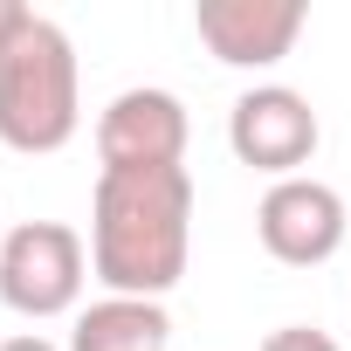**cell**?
I'll return each instance as SVG.
<instances>
[{"instance_id": "obj_1", "label": "cell", "mask_w": 351, "mask_h": 351, "mask_svg": "<svg viewBox=\"0 0 351 351\" xmlns=\"http://www.w3.org/2000/svg\"><path fill=\"white\" fill-rule=\"evenodd\" d=\"M193 255V172L186 165H138L97 172L90 193V276L110 296L165 303Z\"/></svg>"}, {"instance_id": "obj_2", "label": "cell", "mask_w": 351, "mask_h": 351, "mask_svg": "<svg viewBox=\"0 0 351 351\" xmlns=\"http://www.w3.org/2000/svg\"><path fill=\"white\" fill-rule=\"evenodd\" d=\"M83 124V69L76 42L49 14H21V28L0 42V145L28 158L62 152Z\"/></svg>"}, {"instance_id": "obj_3", "label": "cell", "mask_w": 351, "mask_h": 351, "mask_svg": "<svg viewBox=\"0 0 351 351\" xmlns=\"http://www.w3.org/2000/svg\"><path fill=\"white\" fill-rule=\"evenodd\" d=\"M90 282V248L69 221H21L0 234V303L14 317H69Z\"/></svg>"}, {"instance_id": "obj_4", "label": "cell", "mask_w": 351, "mask_h": 351, "mask_svg": "<svg viewBox=\"0 0 351 351\" xmlns=\"http://www.w3.org/2000/svg\"><path fill=\"white\" fill-rule=\"evenodd\" d=\"M317 138H324V124H317L310 97L289 90V83H255L228 110L234 158L255 165V172H269V180H296V172L317 158Z\"/></svg>"}, {"instance_id": "obj_5", "label": "cell", "mask_w": 351, "mask_h": 351, "mask_svg": "<svg viewBox=\"0 0 351 351\" xmlns=\"http://www.w3.org/2000/svg\"><path fill=\"white\" fill-rule=\"evenodd\" d=\"M344 193L317 172H296V180H269L262 207H255V234L282 269H317L344 248Z\"/></svg>"}, {"instance_id": "obj_6", "label": "cell", "mask_w": 351, "mask_h": 351, "mask_svg": "<svg viewBox=\"0 0 351 351\" xmlns=\"http://www.w3.org/2000/svg\"><path fill=\"white\" fill-rule=\"evenodd\" d=\"M97 158L104 172H138V165H186V104L158 90V83H131L104 104L97 117Z\"/></svg>"}, {"instance_id": "obj_7", "label": "cell", "mask_w": 351, "mask_h": 351, "mask_svg": "<svg viewBox=\"0 0 351 351\" xmlns=\"http://www.w3.org/2000/svg\"><path fill=\"white\" fill-rule=\"evenodd\" d=\"M303 21H310L303 0H200V8H193L200 42L228 69H276L296 49Z\"/></svg>"}, {"instance_id": "obj_8", "label": "cell", "mask_w": 351, "mask_h": 351, "mask_svg": "<svg viewBox=\"0 0 351 351\" xmlns=\"http://www.w3.org/2000/svg\"><path fill=\"white\" fill-rule=\"evenodd\" d=\"M62 351H172V317L165 303H145V296H104L76 310V330Z\"/></svg>"}, {"instance_id": "obj_9", "label": "cell", "mask_w": 351, "mask_h": 351, "mask_svg": "<svg viewBox=\"0 0 351 351\" xmlns=\"http://www.w3.org/2000/svg\"><path fill=\"white\" fill-rule=\"evenodd\" d=\"M262 351H337V337L317 330V324H282V330L262 337Z\"/></svg>"}, {"instance_id": "obj_10", "label": "cell", "mask_w": 351, "mask_h": 351, "mask_svg": "<svg viewBox=\"0 0 351 351\" xmlns=\"http://www.w3.org/2000/svg\"><path fill=\"white\" fill-rule=\"evenodd\" d=\"M0 351H62V344H49V337H35V330H21V337H8Z\"/></svg>"}, {"instance_id": "obj_11", "label": "cell", "mask_w": 351, "mask_h": 351, "mask_svg": "<svg viewBox=\"0 0 351 351\" xmlns=\"http://www.w3.org/2000/svg\"><path fill=\"white\" fill-rule=\"evenodd\" d=\"M21 14H28V8H21V0H0V42H8V35L21 28Z\"/></svg>"}]
</instances>
